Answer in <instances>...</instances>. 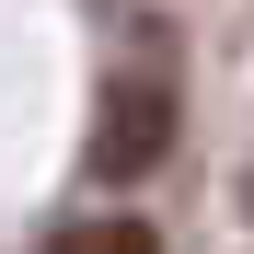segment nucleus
Wrapping results in <instances>:
<instances>
[{
  "label": "nucleus",
  "mask_w": 254,
  "mask_h": 254,
  "mask_svg": "<svg viewBox=\"0 0 254 254\" xmlns=\"http://www.w3.org/2000/svg\"><path fill=\"white\" fill-rule=\"evenodd\" d=\"M162 150H174V81L162 69H127L104 93V127H93V174L104 185H139Z\"/></svg>",
  "instance_id": "nucleus-1"
},
{
  "label": "nucleus",
  "mask_w": 254,
  "mask_h": 254,
  "mask_svg": "<svg viewBox=\"0 0 254 254\" xmlns=\"http://www.w3.org/2000/svg\"><path fill=\"white\" fill-rule=\"evenodd\" d=\"M47 254H162L150 243V220H127V208H104V220H69Z\"/></svg>",
  "instance_id": "nucleus-2"
}]
</instances>
